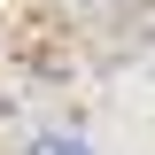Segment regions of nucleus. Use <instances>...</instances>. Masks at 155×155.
<instances>
[{"label": "nucleus", "mask_w": 155, "mask_h": 155, "mask_svg": "<svg viewBox=\"0 0 155 155\" xmlns=\"http://www.w3.org/2000/svg\"><path fill=\"white\" fill-rule=\"evenodd\" d=\"M23 155H93V147H85V140H31Z\"/></svg>", "instance_id": "f257e3e1"}]
</instances>
